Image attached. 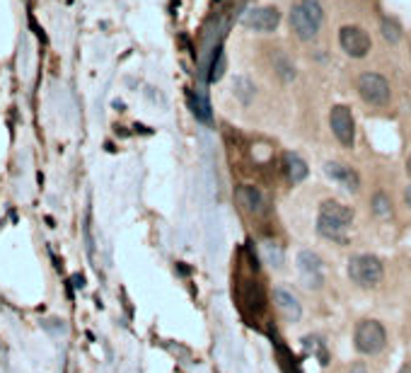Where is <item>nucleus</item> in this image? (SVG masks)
<instances>
[{"instance_id": "1", "label": "nucleus", "mask_w": 411, "mask_h": 373, "mask_svg": "<svg viewBox=\"0 0 411 373\" xmlns=\"http://www.w3.org/2000/svg\"><path fill=\"white\" fill-rule=\"evenodd\" d=\"M293 34L302 41H312L320 34L322 22H324V8L320 5V0H300L291 8L288 15Z\"/></svg>"}, {"instance_id": "21", "label": "nucleus", "mask_w": 411, "mask_h": 373, "mask_svg": "<svg viewBox=\"0 0 411 373\" xmlns=\"http://www.w3.org/2000/svg\"><path fill=\"white\" fill-rule=\"evenodd\" d=\"M305 346H307V352H315V349H324V346L320 344V339H315V337H307V339H305ZM320 356H322V364H327V354H324V352H320Z\"/></svg>"}, {"instance_id": "14", "label": "nucleus", "mask_w": 411, "mask_h": 373, "mask_svg": "<svg viewBox=\"0 0 411 373\" xmlns=\"http://www.w3.org/2000/svg\"><path fill=\"white\" fill-rule=\"evenodd\" d=\"M186 100H189V107H191V114L199 119V122H203V124H210V104H208V100L203 97V95H199V92H189L186 95Z\"/></svg>"}, {"instance_id": "13", "label": "nucleus", "mask_w": 411, "mask_h": 373, "mask_svg": "<svg viewBox=\"0 0 411 373\" xmlns=\"http://www.w3.org/2000/svg\"><path fill=\"white\" fill-rule=\"evenodd\" d=\"M283 170L285 175H288V179H291L293 184H300L302 179L307 177V162L298 155V153H285L283 155Z\"/></svg>"}, {"instance_id": "23", "label": "nucleus", "mask_w": 411, "mask_h": 373, "mask_svg": "<svg viewBox=\"0 0 411 373\" xmlns=\"http://www.w3.org/2000/svg\"><path fill=\"white\" fill-rule=\"evenodd\" d=\"M404 201H406V206L411 208V184L406 186V192H404Z\"/></svg>"}, {"instance_id": "11", "label": "nucleus", "mask_w": 411, "mask_h": 373, "mask_svg": "<svg viewBox=\"0 0 411 373\" xmlns=\"http://www.w3.org/2000/svg\"><path fill=\"white\" fill-rule=\"evenodd\" d=\"M324 172H327L334 182H339V184L346 186L348 192H358V186H360V177H358V172L356 170H351L348 165H341V162H327V165H324Z\"/></svg>"}, {"instance_id": "25", "label": "nucleus", "mask_w": 411, "mask_h": 373, "mask_svg": "<svg viewBox=\"0 0 411 373\" xmlns=\"http://www.w3.org/2000/svg\"><path fill=\"white\" fill-rule=\"evenodd\" d=\"M46 225H49V228H54V225H56V221L51 218V216H46Z\"/></svg>"}, {"instance_id": "18", "label": "nucleus", "mask_w": 411, "mask_h": 373, "mask_svg": "<svg viewBox=\"0 0 411 373\" xmlns=\"http://www.w3.org/2000/svg\"><path fill=\"white\" fill-rule=\"evenodd\" d=\"M382 37L390 41V44H397L399 39H402V29H399V25L394 22V19L384 17L382 19Z\"/></svg>"}, {"instance_id": "8", "label": "nucleus", "mask_w": 411, "mask_h": 373, "mask_svg": "<svg viewBox=\"0 0 411 373\" xmlns=\"http://www.w3.org/2000/svg\"><path fill=\"white\" fill-rule=\"evenodd\" d=\"M242 25L247 29H254V32H261V34H269L274 32L278 25H281V10L276 5H259V8H252L245 12L242 17Z\"/></svg>"}, {"instance_id": "2", "label": "nucleus", "mask_w": 411, "mask_h": 373, "mask_svg": "<svg viewBox=\"0 0 411 373\" xmlns=\"http://www.w3.org/2000/svg\"><path fill=\"white\" fill-rule=\"evenodd\" d=\"M353 221V211L348 206L339 204L334 199H327L320 206V218H317V233L322 238L329 240H339L344 238V233L348 230V225Z\"/></svg>"}, {"instance_id": "19", "label": "nucleus", "mask_w": 411, "mask_h": 373, "mask_svg": "<svg viewBox=\"0 0 411 373\" xmlns=\"http://www.w3.org/2000/svg\"><path fill=\"white\" fill-rule=\"evenodd\" d=\"M276 68H278L276 73L281 75V80H285V83H291L293 78H295V65H293V63H288L285 58H281V61L276 63Z\"/></svg>"}, {"instance_id": "9", "label": "nucleus", "mask_w": 411, "mask_h": 373, "mask_svg": "<svg viewBox=\"0 0 411 373\" xmlns=\"http://www.w3.org/2000/svg\"><path fill=\"white\" fill-rule=\"evenodd\" d=\"M298 271H300L305 286L310 289H320L324 284V269H322L320 254H315L312 250H302L298 254Z\"/></svg>"}, {"instance_id": "20", "label": "nucleus", "mask_w": 411, "mask_h": 373, "mask_svg": "<svg viewBox=\"0 0 411 373\" xmlns=\"http://www.w3.org/2000/svg\"><path fill=\"white\" fill-rule=\"evenodd\" d=\"M29 27H32V32H34V34H37V39H39V41H41V44H46V41H49V39H46V34H44V29H41V27H39V22H37V17H34V15H32V12H29Z\"/></svg>"}, {"instance_id": "3", "label": "nucleus", "mask_w": 411, "mask_h": 373, "mask_svg": "<svg viewBox=\"0 0 411 373\" xmlns=\"http://www.w3.org/2000/svg\"><path fill=\"white\" fill-rule=\"evenodd\" d=\"M356 87L360 100L370 107H387L392 100V87L387 83V78L380 73H360Z\"/></svg>"}, {"instance_id": "5", "label": "nucleus", "mask_w": 411, "mask_h": 373, "mask_svg": "<svg viewBox=\"0 0 411 373\" xmlns=\"http://www.w3.org/2000/svg\"><path fill=\"white\" fill-rule=\"evenodd\" d=\"M339 46L351 58H366L373 49V39L358 25H344L339 29Z\"/></svg>"}, {"instance_id": "6", "label": "nucleus", "mask_w": 411, "mask_h": 373, "mask_svg": "<svg viewBox=\"0 0 411 373\" xmlns=\"http://www.w3.org/2000/svg\"><path fill=\"white\" fill-rule=\"evenodd\" d=\"M329 126H331V133L336 136V141L341 146L353 148V143H356V119H353V112L348 109L346 104H334L331 107Z\"/></svg>"}, {"instance_id": "22", "label": "nucleus", "mask_w": 411, "mask_h": 373, "mask_svg": "<svg viewBox=\"0 0 411 373\" xmlns=\"http://www.w3.org/2000/svg\"><path fill=\"white\" fill-rule=\"evenodd\" d=\"M70 281H73L75 289H82V286H85V276H82V274H73V279Z\"/></svg>"}, {"instance_id": "17", "label": "nucleus", "mask_w": 411, "mask_h": 373, "mask_svg": "<svg viewBox=\"0 0 411 373\" xmlns=\"http://www.w3.org/2000/svg\"><path fill=\"white\" fill-rule=\"evenodd\" d=\"M373 211H375V216H380V218L392 216V201H390V196L382 194V192H377V194L373 196Z\"/></svg>"}, {"instance_id": "15", "label": "nucleus", "mask_w": 411, "mask_h": 373, "mask_svg": "<svg viewBox=\"0 0 411 373\" xmlns=\"http://www.w3.org/2000/svg\"><path fill=\"white\" fill-rule=\"evenodd\" d=\"M232 90H235V97H237L242 104H249L252 100H254V83H252L247 75H237V78H235Z\"/></svg>"}, {"instance_id": "4", "label": "nucleus", "mask_w": 411, "mask_h": 373, "mask_svg": "<svg viewBox=\"0 0 411 373\" xmlns=\"http://www.w3.org/2000/svg\"><path fill=\"white\" fill-rule=\"evenodd\" d=\"M382 262L373 254H356L348 262V276L360 286H375L382 281Z\"/></svg>"}, {"instance_id": "7", "label": "nucleus", "mask_w": 411, "mask_h": 373, "mask_svg": "<svg viewBox=\"0 0 411 373\" xmlns=\"http://www.w3.org/2000/svg\"><path fill=\"white\" fill-rule=\"evenodd\" d=\"M384 344H387V335L377 320H363L356 327V349L360 354H380Z\"/></svg>"}, {"instance_id": "16", "label": "nucleus", "mask_w": 411, "mask_h": 373, "mask_svg": "<svg viewBox=\"0 0 411 373\" xmlns=\"http://www.w3.org/2000/svg\"><path fill=\"white\" fill-rule=\"evenodd\" d=\"M225 73V51L223 46H218L213 51V58H210V68H208V80L210 83H218Z\"/></svg>"}, {"instance_id": "10", "label": "nucleus", "mask_w": 411, "mask_h": 373, "mask_svg": "<svg viewBox=\"0 0 411 373\" xmlns=\"http://www.w3.org/2000/svg\"><path fill=\"white\" fill-rule=\"evenodd\" d=\"M237 201L249 216L264 218V216L269 214V199H266L264 192H261L259 186H254V184L237 186Z\"/></svg>"}, {"instance_id": "24", "label": "nucleus", "mask_w": 411, "mask_h": 373, "mask_svg": "<svg viewBox=\"0 0 411 373\" xmlns=\"http://www.w3.org/2000/svg\"><path fill=\"white\" fill-rule=\"evenodd\" d=\"M406 175H409V179H411V155L406 158Z\"/></svg>"}, {"instance_id": "12", "label": "nucleus", "mask_w": 411, "mask_h": 373, "mask_svg": "<svg viewBox=\"0 0 411 373\" xmlns=\"http://www.w3.org/2000/svg\"><path fill=\"white\" fill-rule=\"evenodd\" d=\"M274 303L276 308H278V313L285 317V320H291V322H295V320H300V303H298V298L293 296V293H288V291L283 289H276L274 291Z\"/></svg>"}]
</instances>
